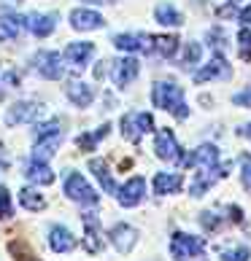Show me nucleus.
<instances>
[{
	"instance_id": "obj_1",
	"label": "nucleus",
	"mask_w": 251,
	"mask_h": 261,
	"mask_svg": "<svg viewBox=\"0 0 251 261\" xmlns=\"http://www.w3.org/2000/svg\"><path fill=\"white\" fill-rule=\"evenodd\" d=\"M151 102H154V108L168 111V113L176 116V119H187V116H189V108H187V102H184V89L176 86V84H170V81L154 84Z\"/></svg>"
},
{
	"instance_id": "obj_2",
	"label": "nucleus",
	"mask_w": 251,
	"mask_h": 261,
	"mask_svg": "<svg viewBox=\"0 0 251 261\" xmlns=\"http://www.w3.org/2000/svg\"><path fill=\"white\" fill-rule=\"evenodd\" d=\"M35 159L46 162L49 156H54L57 146H60L62 140V132H60V121H49V124H41V127L35 129Z\"/></svg>"
},
{
	"instance_id": "obj_3",
	"label": "nucleus",
	"mask_w": 251,
	"mask_h": 261,
	"mask_svg": "<svg viewBox=\"0 0 251 261\" xmlns=\"http://www.w3.org/2000/svg\"><path fill=\"white\" fill-rule=\"evenodd\" d=\"M206 250V243H202L200 237H192V234H184V231H176L170 240V253L176 261H189L195 258L197 253Z\"/></svg>"
},
{
	"instance_id": "obj_4",
	"label": "nucleus",
	"mask_w": 251,
	"mask_h": 261,
	"mask_svg": "<svg viewBox=\"0 0 251 261\" xmlns=\"http://www.w3.org/2000/svg\"><path fill=\"white\" fill-rule=\"evenodd\" d=\"M65 194L71 197L73 202H81V205H98L95 189L79 175V172H67L65 175Z\"/></svg>"
},
{
	"instance_id": "obj_5",
	"label": "nucleus",
	"mask_w": 251,
	"mask_h": 261,
	"mask_svg": "<svg viewBox=\"0 0 251 261\" xmlns=\"http://www.w3.org/2000/svg\"><path fill=\"white\" fill-rule=\"evenodd\" d=\"M151 129H154V119L149 113H127L122 119V135L130 143H141V138Z\"/></svg>"
},
{
	"instance_id": "obj_6",
	"label": "nucleus",
	"mask_w": 251,
	"mask_h": 261,
	"mask_svg": "<svg viewBox=\"0 0 251 261\" xmlns=\"http://www.w3.org/2000/svg\"><path fill=\"white\" fill-rule=\"evenodd\" d=\"M211 79H224L230 81L233 79V67H230V62L224 60V54H221L219 49L214 51V57H211V62L202 67V70L195 73V81L202 84V81H211Z\"/></svg>"
},
{
	"instance_id": "obj_7",
	"label": "nucleus",
	"mask_w": 251,
	"mask_h": 261,
	"mask_svg": "<svg viewBox=\"0 0 251 261\" xmlns=\"http://www.w3.org/2000/svg\"><path fill=\"white\" fill-rule=\"evenodd\" d=\"M33 65H35V70L41 73L43 79H49V81L62 79V73H65L62 57L57 54V51H38V54L33 57Z\"/></svg>"
},
{
	"instance_id": "obj_8",
	"label": "nucleus",
	"mask_w": 251,
	"mask_h": 261,
	"mask_svg": "<svg viewBox=\"0 0 251 261\" xmlns=\"http://www.w3.org/2000/svg\"><path fill=\"white\" fill-rule=\"evenodd\" d=\"M113 46L122 51H138V54H151L154 51V38L143 33H122L113 38Z\"/></svg>"
},
{
	"instance_id": "obj_9",
	"label": "nucleus",
	"mask_w": 251,
	"mask_h": 261,
	"mask_svg": "<svg viewBox=\"0 0 251 261\" xmlns=\"http://www.w3.org/2000/svg\"><path fill=\"white\" fill-rule=\"evenodd\" d=\"M154 151H157L159 159L165 162H181V146L176 140V135H173V129H159L157 132V140H154Z\"/></svg>"
},
{
	"instance_id": "obj_10",
	"label": "nucleus",
	"mask_w": 251,
	"mask_h": 261,
	"mask_svg": "<svg viewBox=\"0 0 251 261\" xmlns=\"http://www.w3.org/2000/svg\"><path fill=\"white\" fill-rule=\"evenodd\" d=\"M202 172H197V178L195 183H192V197H202L208 191L211 183H216L219 178H224L227 175V170H230V162L224 164H214V167H200Z\"/></svg>"
},
{
	"instance_id": "obj_11",
	"label": "nucleus",
	"mask_w": 251,
	"mask_h": 261,
	"mask_svg": "<svg viewBox=\"0 0 251 261\" xmlns=\"http://www.w3.org/2000/svg\"><path fill=\"white\" fill-rule=\"evenodd\" d=\"M143 194H146V180H143L141 175H138V178H130V180L117 191L122 207H135V205L143 199Z\"/></svg>"
},
{
	"instance_id": "obj_12",
	"label": "nucleus",
	"mask_w": 251,
	"mask_h": 261,
	"mask_svg": "<svg viewBox=\"0 0 251 261\" xmlns=\"http://www.w3.org/2000/svg\"><path fill=\"white\" fill-rule=\"evenodd\" d=\"M92 54H95V43L76 41V43H67V49H65V60L71 62L73 70H84Z\"/></svg>"
},
{
	"instance_id": "obj_13",
	"label": "nucleus",
	"mask_w": 251,
	"mask_h": 261,
	"mask_svg": "<svg viewBox=\"0 0 251 261\" xmlns=\"http://www.w3.org/2000/svg\"><path fill=\"white\" fill-rule=\"evenodd\" d=\"M135 75H138V60L135 57H124V60H117L111 65V79H113V84L117 86H127Z\"/></svg>"
},
{
	"instance_id": "obj_14",
	"label": "nucleus",
	"mask_w": 251,
	"mask_h": 261,
	"mask_svg": "<svg viewBox=\"0 0 251 261\" xmlns=\"http://www.w3.org/2000/svg\"><path fill=\"white\" fill-rule=\"evenodd\" d=\"M41 111H43V105L41 102H16L11 111H8V116H6V121L8 124H27V121H35L38 116H41Z\"/></svg>"
},
{
	"instance_id": "obj_15",
	"label": "nucleus",
	"mask_w": 251,
	"mask_h": 261,
	"mask_svg": "<svg viewBox=\"0 0 251 261\" xmlns=\"http://www.w3.org/2000/svg\"><path fill=\"white\" fill-rule=\"evenodd\" d=\"M84 248L89 253H100L103 250V240H100V221L92 213H84Z\"/></svg>"
},
{
	"instance_id": "obj_16",
	"label": "nucleus",
	"mask_w": 251,
	"mask_h": 261,
	"mask_svg": "<svg viewBox=\"0 0 251 261\" xmlns=\"http://www.w3.org/2000/svg\"><path fill=\"white\" fill-rule=\"evenodd\" d=\"M214 164H219V151L211 143L200 146L197 151H192V156L184 159V167H214Z\"/></svg>"
},
{
	"instance_id": "obj_17",
	"label": "nucleus",
	"mask_w": 251,
	"mask_h": 261,
	"mask_svg": "<svg viewBox=\"0 0 251 261\" xmlns=\"http://www.w3.org/2000/svg\"><path fill=\"white\" fill-rule=\"evenodd\" d=\"M71 24L76 27V30H100V27L105 24L103 16L98 11H86V8H76V11H71Z\"/></svg>"
},
{
	"instance_id": "obj_18",
	"label": "nucleus",
	"mask_w": 251,
	"mask_h": 261,
	"mask_svg": "<svg viewBox=\"0 0 251 261\" xmlns=\"http://www.w3.org/2000/svg\"><path fill=\"white\" fill-rule=\"evenodd\" d=\"M111 243H113V248H117L119 250V253H130V250H132V245H135V237H138V234H135V229L132 226H127V224H117V226H113L111 229Z\"/></svg>"
},
{
	"instance_id": "obj_19",
	"label": "nucleus",
	"mask_w": 251,
	"mask_h": 261,
	"mask_svg": "<svg viewBox=\"0 0 251 261\" xmlns=\"http://www.w3.org/2000/svg\"><path fill=\"white\" fill-rule=\"evenodd\" d=\"M27 27H30V33L38 35V38H46L54 33L57 27V16L54 14H30L27 16Z\"/></svg>"
},
{
	"instance_id": "obj_20",
	"label": "nucleus",
	"mask_w": 251,
	"mask_h": 261,
	"mask_svg": "<svg viewBox=\"0 0 251 261\" xmlns=\"http://www.w3.org/2000/svg\"><path fill=\"white\" fill-rule=\"evenodd\" d=\"M49 245H52L54 253H67V250L76 248V237H73L65 226H52V231H49Z\"/></svg>"
},
{
	"instance_id": "obj_21",
	"label": "nucleus",
	"mask_w": 251,
	"mask_h": 261,
	"mask_svg": "<svg viewBox=\"0 0 251 261\" xmlns=\"http://www.w3.org/2000/svg\"><path fill=\"white\" fill-rule=\"evenodd\" d=\"M65 94L71 97L73 105H79V108H86V105L92 102V97H95L92 86H86L84 81H71V84L65 86Z\"/></svg>"
},
{
	"instance_id": "obj_22",
	"label": "nucleus",
	"mask_w": 251,
	"mask_h": 261,
	"mask_svg": "<svg viewBox=\"0 0 251 261\" xmlns=\"http://www.w3.org/2000/svg\"><path fill=\"white\" fill-rule=\"evenodd\" d=\"M27 178H30L33 183H41V186H49V183H54V172L52 167L46 162L41 159H33L30 164H27V172H25Z\"/></svg>"
},
{
	"instance_id": "obj_23",
	"label": "nucleus",
	"mask_w": 251,
	"mask_h": 261,
	"mask_svg": "<svg viewBox=\"0 0 251 261\" xmlns=\"http://www.w3.org/2000/svg\"><path fill=\"white\" fill-rule=\"evenodd\" d=\"M27 27V19L19 16H0V41H14V38L22 35V30Z\"/></svg>"
},
{
	"instance_id": "obj_24",
	"label": "nucleus",
	"mask_w": 251,
	"mask_h": 261,
	"mask_svg": "<svg viewBox=\"0 0 251 261\" xmlns=\"http://www.w3.org/2000/svg\"><path fill=\"white\" fill-rule=\"evenodd\" d=\"M181 183H184V178L176 175V172H157L154 175V191L157 194H173V191L181 189Z\"/></svg>"
},
{
	"instance_id": "obj_25",
	"label": "nucleus",
	"mask_w": 251,
	"mask_h": 261,
	"mask_svg": "<svg viewBox=\"0 0 251 261\" xmlns=\"http://www.w3.org/2000/svg\"><path fill=\"white\" fill-rule=\"evenodd\" d=\"M89 170L95 172V178H98L100 183H103V189L108 191V194H117V183H113V178H111V172H108V164H105L103 159H92L89 162Z\"/></svg>"
},
{
	"instance_id": "obj_26",
	"label": "nucleus",
	"mask_w": 251,
	"mask_h": 261,
	"mask_svg": "<svg viewBox=\"0 0 251 261\" xmlns=\"http://www.w3.org/2000/svg\"><path fill=\"white\" fill-rule=\"evenodd\" d=\"M154 16H157V22H159V24H165V27H181V22H184V16H181V14L176 11V8H173L170 3L157 6Z\"/></svg>"
},
{
	"instance_id": "obj_27",
	"label": "nucleus",
	"mask_w": 251,
	"mask_h": 261,
	"mask_svg": "<svg viewBox=\"0 0 251 261\" xmlns=\"http://www.w3.org/2000/svg\"><path fill=\"white\" fill-rule=\"evenodd\" d=\"M154 51L159 57H173L178 51V38L176 35H157L154 38Z\"/></svg>"
},
{
	"instance_id": "obj_28",
	"label": "nucleus",
	"mask_w": 251,
	"mask_h": 261,
	"mask_svg": "<svg viewBox=\"0 0 251 261\" xmlns=\"http://www.w3.org/2000/svg\"><path fill=\"white\" fill-rule=\"evenodd\" d=\"M19 202H22L27 210H43L46 207V199L38 194L35 189H22L19 191Z\"/></svg>"
},
{
	"instance_id": "obj_29",
	"label": "nucleus",
	"mask_w": 251,
	"mask_h": 261,
	"mask_svg": "<svg viewBox=\"0 0 251 261\" xmlns=\"http://www.w3.org/2000/svg\"><path fill=\"white\" fill-rule=\"evenodd\" d=\"M108 124H103V127L98 129V132H92V135H81V138L79 140H76V146H79L81 151H92L95 146H98V140H103L105 138V135H108Z\"/></svg>"
},
{
	"instance_id": "obj_30",
	"label": "nucleus",
	"mask_w": 251,
	"mask_h": 261,
	"mask_svg": "<svg viewBox=\"0 0 251 261\" xmlns=\"http://www.w3.org/2000/svg\"><path fill=\"white\" fill-rule=\"evenodd\" d=\"M219 256L221 261H251V250L246 245H235V248H221Z\"/></svg>"
},
{
	"instance_id": "obj_31",
	"label": "nucleus",
	"mask_w": 251,
	"mask_h": 261,
	"mask_svg": "<svg viewBox=\"0 0 251 261\" xmlns=\"http://www.w3.org/2000/svg\"><path fill=\"white\" fill-rule=\"evenodd\" d=\"M238 54H240V60H246L251 62V30H240L238 33Z\"/></svg>"
},
{
	"instance_id": "obj_32",
	"label": "nucleus",
	"mask_w": 251,
	"mask_h": 261,
	"mask_svg": "<svg viewBox=\"0 0 251 261\" xmlns=\"http://www.w3.org/2000/svg\"><path fill=\"white\" fill-rule=\"evenodd\" d=\"M200 60V43H187V54H184V70H192Z\"/></svg>"
},
{
	"instance_id": "obj_33",
	"label": "nucleus",
	"mask_w": 251,
	"mask_h": 261,
	"mask_svg": "<svg viewBox=\"0 0 251 261\" xmlns=\"http://www.w3.org/2000/svg\"><path fill=\"white\" fill-rule=\"evenodd\" d=\"M219 16H235L240 22H251V6H246L243 11H235V8H219Z\"/></svg>"
},
{
	"instance_id": "obj_34",
	"label": "nucleus",
	"mask_w": 251,
	"mask_h": 261,
	"mask_svg": "<svg viewBox=\"0 0 251 261\" xmlns=\"http://www.w3.org/2000/svg\"><path fill=\"white\" fill-rule=\"evenodd\" d=\"M240 170H243V189L251 191V153L240 156Z\"/></svg>"
},
{
	"instance_id": "obj_35",
	"label": "nucleus",
	"mask_w": 251,
	"mask_h": 261,
	"mask_svg": "<svg viewBox=\"0 0 251 261\" xmlns=\"http://www.w3.org/2000/svg\"><path fill=\"white\" fill-rule=\"evenodd\" d=\"M11 213V194H8V189L0 186V218H8Z\"/></svg>"
},
{
	"instance_id": "obj_36",
	"label": "nucleus",
	"mask_w": 251,
	"mask_h": 261,
	"mask_svg": "<svg viewBox=\"0 0 251 261\" xmlns=\"http://www.w3.org/2000/svg\"><path fill=\"white\" fill-rule=\"evenodd\" d=\"M8 248H11V253L16 256V261H35V256L30 253V250H25L22 243H11Z\"/></svg>"
},
{
	"instance_id": "obj_37",
	"label": "nucleus",
	"mask_w": 251,
	"mask_h": 261,
	"mask_svg": "<svg viewBox=\"0 0 251 261\" xmlns=\"http://www.w3.org/2000/svg\"><path fill=\"white\" fill-rule=\"evenodd\" d=\"M235 105H251V92H246V94H235Z\"/></svg>"
},
{
	"instance_id": "obj_38",
	"label": "nucleus",
	"mask_w": 251,
	"mask_h": 261,
	"mask_svg": "<svg viewBox=\"0 0 251 261\" xmlns=\"http://www.w3.org/2000/svg\"><path fill=\"white\" fill-rule=\"evenodd\" d=\"M238 132L243 135V138H248V140H251V124H246V127H240Z\"/></svg>"
},
{
	"instance_id": "obj_39",
	"label": "nucleus",
	"mask_w": 251,
	"mask_h": 261,
	"mask_svg": "<svg viewBox=\"0 0 251 261\" xmlns=\"http://www.w3.org/2000/svg\"><path fill=\"white\" fill-rule=\"evenodd\" d=\"M84 3H95V6H103V3H113V0H84Z\"/></svg>"
}]
</instances>
